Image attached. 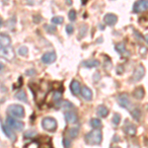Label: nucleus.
<instances>
[{
  "instance_id": "nucleus-1",
  "label": "nucleus",
  "mask_w": 148,
  "mask_h": 148,
  "mask_svg": "<svg viewBox=\"0 0 148 148\" xmlns=\"http://www.w3.org/2000/svg\"><path fill=\"white\" fill-rule=\"evenodd\" d=\"M102 131L100 130H93L85 135V142L89 145H99L102 142Z\"/></svg>"
},
{
  "instance_id": "nucleus-2",
  "label": "nucleus",
  "mask_w": 148,
  "mask_h": 148,
  "mask_svg": "<svg viewBox=\"0 0 148 148\" xmlns=\"http://www.w3.org/2000/svg\"><path fill=\"white\" fill-rule=\"evenodd\" d=\"M7 113L14 119H21L25 116V109L21 105H10L7 109Z\"/></svg>"
},
{
  "instance_id": "nucleus-3",
  "label": "nucleus",
  "mask_w": 148,
  "mask_h": 148,
  "mask_svg": "<svg viewBox=\"0 0 148 148\" xmlns=\"http://www.w3.org/2000/svg\"><path fill=\"white\" fill-rule=\"evenodd\" d=\"M42 126L44 127V130L47 131H54L57 128V121L56 119L51 118V116H46L44 120L42 121Z\"/></svg>"
},
{
  "instance_id": "nucleus-4",
  "label": "nucleus",
  "mask_w": 148,
  "mask_h": 148,
  "mask_svg": "<svg viewBox=\"0 0 148 148\" xmlns=\"http://www.w3.org/2000/svg\"><path fill=\"white\" fill-rule=\"evenodd\" d=\"M144 75H145V68H144V66H143L142 64H139V65H138L137 67L134 69L132 75H131V77L130 78V83L138 82V81H140V80L142 79Z\"/></svg>"
},
{
  "instance_id": "nucleus-5",
  "label": "nucleus",
  "mask_w": 148,
  "mask_h": 148,
  "mask_svg": "<svg viewBox=\"0 0 148 148\" xmlns=\"http://www.w3.org/2000/svg\"><path fill=\"white\" fill-rule=\"evenodd\" d=\"M6 125L10 128H12V130H14L16 131H22L24 128V125H25L23 121L16 120V119L12 118V116H7Z\"/></svg>"
},
{
  "instance_id": "nucleus-6",
  "label": "nucleus",
  "mask_w": 148,
  "mask_h": 148,
  "mask_svg": "<svg viewBox=\"0 0 148 148\" xmlns=\"http://www.w3.org/2000/svg\"><path fill=\"white\" fill-rule=\"evenodd\" d=\"M0 57L6 59V60H13L15 57V51L10 47H0Z\"/></svg>"
},
{
  "instance_id": "nucleus-7",
  "label": "nucleus",
  "mask_w": 148,
  "mask_h": 148,
  "mask_svg": "<svg viewBox=\"0 0 148 148\" xmlns=\"http://www.w3.org/2000/svg\"><path fill=\"white\" fill-rule=\"evenodd\" d=\"M119 104L121 107L125 109H127L128 111H131V107H132V103H131L130 99L128 98V96L126 94H121L119 96Z\"/></svg>"
},
{
  "instance_id": "nucleus-8",
  "label": "nucleus",
  "mask_w": 148,
  "mask_h": 148,
  "mask_svg": "<svg viewBox=\"0 0 148 148\" xmlns=\"http://www.w3.org/2000/svg\"><path fill=\"white\" fill-rule=\"evenodd\" d=\"M148 9V0L143 1H137L133 4V13H139L141 11H144Z\"/></svg>"
},
{
  "instance_id": "nucleus-9",
  "label": "nucleus",
  "mask_w": 148,
  "mask_h": 148,
  "mask_svg": "<svg viewBox=\"0 0 148 148\" xmlns=\"http://www.w3.org/2000/svg\"><path fill=\"white\" fill-rule=\"evenodd\" d=\"M56 59V53L54 51L46 52V53L42 56V61L46 64H49V63L54 62Z\"/></svg>"
},
{
  "instance_id": "nucleus-10",
  "label": "nucleus",
  "mask_w": 148,
  "mask_h": 148,
  "mask_svg": "<svg viewBox=\"0 0 148 148\" xmlns=\"http://www.w3.org/2000/svg\"><path fill=\"white\" fill-rule=\"evenodd\" d=\"M64 118L68 123H76L78 121V116L75 112L72 111H66L64 113Z\"/></svg>"
},
{
  "instance_id": "nucleus-11",
  "label": "nucleus",
  "mask_w": 148,
  "mask_h": 148,
  "mask_svg": "<svg viewBox=\"0 0 148 148\" xmlns=\"http://www.w3.org/2000/svg\"><path fill=\"white\" fill-rule=\"evenodd\" d=\"M1 127H2V130H3V132L5 133V135L9 138V139L11 140V141H16L17 137H16L15 133H14L13 131H12V130H11L10 127H9L8 125L1 123Z\"/></svg>"
},
{
  "instance_id": "nucleus-12",
  "label": "nucleus",
  "mask_w": 148,
  "mask_h": 148,
  "mask_svg": "<svg viewBox=\"0 0 148 148\" xmlns=\"http://www.w3.org/2000/svg\"><path fill=\"white\" fill-rule=\"evenodd\" d=\"M104 21L108 26H114L118 22V17H116V15H114L113 13H108L105 16Z\"/></svg>"
},
{
  "instance_id": "nucleus-13",
  "label": "nucleus",
  "mask_w": 148,
  "mask_h": 148,
  "mask_svg": "<svg viewBox=\"0 0 148 148\" xmlns=\"http://www.w3.org/2000/svg\"><path fill=\"white\" fill-rule=\"evenodd\" d=\"M123 130H125V132L127 135L132 136V135H134L135 133H136V126L133 125V123H130V121H127V123L125 121V128H123Z\"/></svg>"
},
{
  "instance_id": "nucleus-14",
  "label": "nucleus",
  "mask_w": 148,
  "mask_h": 148,
  "mask_svg": "<svg viewBox=\"0 0 148 148\" xmlns=\"http://www.w3.org/2000/svg\"><path fill=\"white\" fill-rule=\"evenodd\" d=\"M81 95H82L83 99L86 100V101H91L93 98V93L91 89L88 88L87 86H84V87L81 88Z\"/></svg>"
},
{
  "instance_id": "nucleus-15",
  "label": "nucleus",
  "mask_w": 148,
  "mask_h": 148,
  "mask_svg": "<svg viewBox=\"0 0 148 148\" xmlns=\"http://www.w3.org/2000/svg\"><path fill=\"white\" fill-rule=\"evenodd\" d=\"M144 95H145V91H144V88H143L142 86H139V87L135 88V89L133 90V92H132V96L134 97L136 100L143 99Z\"/></svg>"
},
{
  "instance_id": "nucleus-16",
  "label": "nucleus",
  "mask_w": 148,
  "mask_h": 148,
  "mask_svg": "<svg viewBox=\"0 0 148 148\" xmlns=\"http://www.w3.org/2000/svg\"><path fill=\"white\" fill-rule=\"evenodd\" d=\"M70 90L72 92L73 95L77 96L79 95V93L81 92V86H80V83L78 82L77 80H73L70 84Z\"/></svg>"
},
{
  "instance_id": "nucleus-17",
  "label": "nucleus",
  "mask_w": 148,
  "mask_h": 148,
  "mask_svg": "<svg viewBox=\"0 0 148 148\" xmlns=\"http://www.w3.org/2000/svg\"><path fill=\"white\" fill-rule=\"evenodd\" d=\"M11 38L6 34H0V47H10Z\"/></svg>"
},
{
  "instance_id": "nucleus-18",
  "label": "nucleus",
  "mask_w": 148,
  "mask_h": 148,
  "mask_svg": "<svg viewBox=\"0 0 148 148\" xmlns=\"http://www.w3.org/2000/svg\"><path fill=\"white\" fill-rule=\"evenodd\" d=\"M100 64L101 63H100V61L98 59H88V60H85L82 62V65L88 68L98 67V66H100Z\"/></svg>"
},
{
  "instance_id": "nucleus-19",
  "label": "nucleus",
  "mask_w": 148,
  "mask_h": 148,
  "mask_svg": "<svg viewBox=\"0 0 148 148\" xmlns=\"http://www.w3.org/2000/svg\"><path fill=\"white\" fill-rule=\"evenodd\" d=\"M56 107L57 109H72L73 104L68 101H59L56 103Z\"/></svg>"
},
{
  "instance_id": "nucleus-20",
  "label": "nucleus",
  "mask_w": 148,
  "mask_h": 148,
  "mask_svg": "<svg viewBox=\"0 0 148 148\" xmlns=\"http://www.w3.org/2000/svg\"><path fill=\"white\" fill-rule=\"evenodd\" d=\"M97 114H99L101 118H107L109 114V109L104 105H101L97 108Z\"/></svg>"
},
{
  "instance_id": "nucleus-21",
  "label": "nucleus",
  "mask_w": 148,
  "mask_h": 148,
  "mask_svg": "<svg viewBox=\"0 0 148 148\" xmlns=\"http://www.w3.org/2000/svg\"><path fill=\"white\" fill-rule=\"evenodd\" d=\"M78 133H79V128L78 127H70L66 131V134L68 135L69 139H74V138H76L78 136Z\"/></svg>"
},
{
  "instance_id": "nucleus-22",
  "label": "nucleus",
  "mask_w": 148,
  "mask_h": 148,
  "mask_svg": "<svg viewBox=\"0 0 148 148\" xmlns=\"http://www.w3.org/2000/svg\"><path fill=\"white\" fill-rule=\"evenodd\" d=\"M90 125L92 127H94V130H100V127L102 126V121L99 119H92L90 121Z\"/></svg>"
},
{
  "instance_id": "nucleus-23",
  "label": "nucleus",
  "mask_w": 148,
  "mask_h": 148,
  "mask_svg": "<svg viewBox=\"0 0 148 148\" xmlns=\"http://www.w3.org/2000/svg\"><path fill=\"white\" fill-rule=\"evenodd\" d=\"M16 98L20 101H23V102H28V98H27V95L24 90H20L16 93Z\"/></svg>"
},
{
  "instance_id": "nucleus-24",
  "label": "nucleus",
  "mask_w": 148,
  "mask_h": 148,
  "mask_svg": "<svg viewBox=\"0 0 148 148\" xmlns=\"http://www.w3.org/2000/svg\"><path fill=\"white\" fill-rule=\"evenodd\" d=\"M130 113H131V116H133V119H134V120H136V121L140 120V116H141V111H140L138 108L132 109L130 111Z\"/></svg>"
},
{
  "instance_id": "nucleus-25",
  "label": "nucleus",
  "mask_w": 148,
  "mask_h": 148,
  "mask_svg": "<svg viewBox=\"0 0 148 148\" xmlns=\"http://www.w3.org/2000/svg\"><path fill=\"white\" fill-rule=\"evenodd\" d=\"M87 26L85 24H82L79 28V35H78V39H82V38L85 37L86 33H87Z\"/></svg>"
},
{
  "instance_id": "nucleus-26",
  "label": "nucleus",
  "mask_w": 148,
  "mask_h": 148,
  "mask_svg": "<svg viewBox=\"0 0 148 148\" xmlns=\"http://www.w3.org/2000/svg\"><path fill=\"white\" fill-rule=\"evenodd\" d=\"M116 51L119 52V53L123 54V52L125 51V45L123 42H120L116 46Z\"/></svg>"
},
{
  "instance_id": "nucleus-27",
  "label": "nucleus",
  "mask_w": 148,
  "mask_h": 148,
  "mask_svg": "<svg viewBox=\"0 0 148 148\" xmlns=\"http://www.w3.org/2000/svg\"><path fill=\"white\" fill-rule=\"evenodd\" d=\"M45 29L47 31L49 34H54L56 32V27L53 25H45Z\"/></svg>"
},
{
  "instance_id": "nucleus-28",
  "label": "nucleus",
  "mask_w": 148,
  "mask_h": 148,
  "mask_svg": "<svg viewBox=\"0 0 148 148\" xmlns=\"http://www.w3.org/2000/svg\"><path fill=\"white\" fill-rule=\"evenodd\" d=\"M37 135V132L35 130H28L24 133V137L25 138H33Z\"/></svg>"
},
{
  "instance_id": "nucleus-29",
  "label": "nucleus",
  "mask_w": 148,
  "mask_h": 148,
  "mask_svg": "<svg viewBox=\"0 0 148 148\" xmlns=\"http://www.w3.org/2000/svg\"><path fill=\"white\" fill-rule=\"evenodd\" d=\"M18 52H19V54L20 56H26L28 54V49H27V47H19V49H18Z\"/></svg>"
},
{
  "instance_id": "nucleus-30",
  "label": "nucleus",
  "mask_w": 148,
  "mask_h": 148,
  "mask_svg": "<svg viewBox=\"0 0 148 148\" xmlns=\"http://www.w3.org/2000/svg\"><path fill=\"white\" fill-rule=\"evenodd\" d=\"M51 22L56 25H59V24H62L63 23V18L60 17V16H56L51 19Z\"/></svg>"
},
{
  "instance_id": "nucleus-31",
  "label": "nucleus",
  "mask_w": 148,
  "mask_h": 148,
  "mask_svg": "<svg viewBox=\"0 0 148 148\" xmlns=\"http://www.w3.org/2000/svg\"><path fill=\"white\" fill-rule=\"evenodd\" d=\"M76 17H77V14H76V11L73 10V9H71L70 11H69L68 13V18L70 21H75L76 20Z\"/></svg>"
},
{
  "instance_id": "nucleus-32",
  "label": "nucleus",
  "mask_w": 148,
  "mask_h": 148,
  "mask_svg": "<svg viewBox=\"0 0 148 148\" xmlns=\"http://www.w3.org/2000/svg\"><path fill=\"white\" fill-rule=\"evenodd\" d=\"M61 95H62V93H61L60 91H56L53 94V97H52V99H53V101L56 102H59L61 99Z\"/></svg>"
},
{
  "instance_id": "nucleus-33",
  "label": "nucleus",
  "mask_w": 148,
  "mask_h": 148,
  "mask_svg": "<svg viewBox=\"0 0 148 148\" xmlns=\"http://www.w3.org/2000/svg\"><path fill=\"white\" fill-rule=\"evenodd\" d=\"M39 147H40L39 143L36 141H32V142H29L28 144H26L24 148H39Z\"/></svg>"
},
{
  "instance_id": "nucleus-34",
  "label": "nucleus",
  "mask_w": 148,
  "mask_h": 148,
  "mask_svg": "<svg viewBox=\"0 0 148 148\" xmlns=\"http://www.w3.org/2000/svg\"><path fill=\"white\" fill-rule=\"evenodd\" d=\"M113 123L114 125H119L121 123V114H114L113 116Z\"/></svg>"
},
{
  "instance_id": "nucleus-35",
  "label": "nucleus",
  "mask_w": 148,
  "mask_h": 148,
  "mask_svg": "<svg viewBox=\"0 0 148 148\" xmlns=\"http://www.w3.org/2000/svg\"><path fill=\"white\" fill-rule=\"evenodd\" d=\"M63 146L65 147V148H69L70 147V145H71V139H69V138L67 137H65V138H63Z\"/></svg>"
},
{
  "instance_id": "nucleus-36",
  "label": "nucleus",
  "mask_w": 148,
  "mask_h": 148,
  "mask_svg": "<svg viewBox=\"0 0 148 148\" xmlns=\"http://www.w3.org/2000/svg\"><path fill=\"white\" fill-rule=\"evenodd\" d=\"M73 31H74V27L72 25H67V26H66V33H67L68 35L72 34Z\"/></svg>"
},
{
  "instance_id": "nucleus-37",
  "label": "nucleus",
  "mask_w": 148,
  "mask_h": 148,
  "mask_svg": "<svg viewBox=\"0 0 148 148\" xmlns=\"http://www.w3.org/2000/svg\"><path fill=\"white\" fill-rule=\"evenodd\" d=\"M26 74L29 76H31V75H36V70L35 69H29V70H27V72H26Z\"/></svg>"
},
{
  "instance_id": "nucleus-38",
  "label": "nucleus",
  "mask_w": 148,
  "mask_h": 148,
  "mask_svg": "<svg viewBox=\"0 0 148 148\" xmlns=\"http://www.w3.org/2000/svg\"><path fill=\"white\" fill-rule=\"evenodd\" d=\"M134 35L136 36V37L138 38V39H140V40H142V39H143V38H142V36L139 34V32H138V31H136V30L134 31Z\"/></svg>"
},
{
  "instance_id": "nucleus-39",
  "label": "nucleus",
  "mask_w": 148,
  "mask_h": 148,
  "mask_svg": "<svg viewBox=\"0 0 148 148\" xmlns=\"http://www.w3.org/2000/svg\"><path fill=\"white\" fill-rule=\"evenodd\" d=\"M146 51H147V49L146 47H141V49H140V53H142V54H144V53H146Z\"/></svg>"
},
{
  "instance_id": "nucleus-40",
  "label": "nucleus",
  "mask_w": 148,
  "mask_h": 148,
  "mask_svg": "<svg viewBox=\"0 0 148 148\" xmlns=\"http://www.w3.org/2000/svg\"><path fill=\"white\" fill-rule=\"evenodd\" d=\"M3 67H4V66H3V64H2L1 62H0V71H1L2 69H3Z\"/></svg>"
},
{
  "instance_id": "nucleus-41",
  "label": "nucleus",
  "mask_w": 148,
  "mask_h": 148,
  "mask_svg": "<svg viewBox=\"0 0 148 148\" xmlns=\"http://www.w3.org/2000/svg\"><path fill=\"white\" fill-rule=\"evenodd\" d=\"M144 39H145V40H146V42H147V44H148V35H146V36H145V38H144Z\"/></svg>"
},
{
  "instance_id": "nucleus-42",
  "label": "nucleus",
  "mask_w": 148,
  "mask_h": 148,
  "mask_svg": "<svg viewBox=\"0 0 148 148\" xmlns=\"http://www.w3.org/2000/svg\"><path fill=\"white\" fill-rule=\"evenodd\" d=\"M2 24H3V21H2V19H1V18H0V28H1Z\"/></svg>"
},
{
  "instance_id": "nucleus-43",
  "label": "nucleus",
  "mask_w": 148,
  "mask_h": 148,
  "mask_svg": "<svg viewBox=\"0 0 148 148\" xmlns=\"http://www.w3.org/2000/svg\"><path fill=\"white\" fill-rule=\"evenodd\" d=\"M112 148H120V147H118V146H114V147H112Z\"/></svg>"
},
{
  "instance_id": "nucleus-44",
  "label": "nucleus",
  "mask_w": 148,
  "mask_h": 148,
  "mask_svg": "<svg viewBox=\"0 0 148 148\" xmlns=\"http://www.w3.org/2000/svg\"><path fill=\"white\" fill-rule=\"evenodd\" d=\"M147 145H148V143H147Z\"/></svg>"
}]
</instances>
